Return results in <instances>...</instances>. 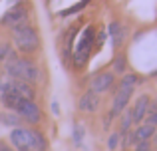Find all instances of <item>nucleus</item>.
I'll list each match as a JSON object with an SVG mask.
<instances>
[{
	"mask_svg": "<svg viewBox=\"0 0 157 151\" xmlns=\"http://www.w3.org/2000/svg\"><path fill=\"white\" fill-rule=\"evenodd\" d=\"M12 40H14V48L20 54H34L40 48V36L34 26L30 24H22L18 28H12Z\"/></svg>",
	"mask_w": 157,
	"mask_h": 151,
	"instance_id": "obj_2",
	"label": "nucleus"
},
{
	"mask_svg": "<svg viewBox=\"0 0 157 151\" xmlns=\"http://www.w3.org/2000/svg\"><path fill=\"white\" fill-rule=\"evenodd\" d=\"M107 34H109V38H111L113 48H121L123 40H125V26H123L121 22H117V20H113V22H109V26H107Z\"/></svg>",
	"mask_w": 157,
	"mask_h": 151,
	"instance_id": "obj_12",
	"label": "nucleus"
},
{
	"mask_svg": "<svg viewBox=\"0 0 157 151\" xmlns=\"http://www.w3.org/2000/svg\"><path fill=\"white\" fill-rule=\"evenodd\" d=\"M139 81L141 80L137 74H123V77L119 80V88H135Z\"/></svg>",
	"mask_w": 157,
	"mask_h": 151,
	"instance_id": "obj_17",
	"label": "nucleus"
},
{
	"mask_svg": "<svg viewBox=\"0 0 157 151\" xmlns=\"http://www.w3.org/2000/svg\"><path fill=\"white\" fill-rule=\"evenodd\" d=\"M92 46H96V30H94V26H86L82 30L80 40L72 48L74 50V66L76 68H84L88 64V58L92 54Z\"/></svg>",
	"mask_w": 157,
	"mask_h": 151,
	"instance_id": "obj_3",
	"label": "nucleus"
},
{
	"mask_svg": "<svg viewBox=\"0 0 157 151\" xmlns=\"http://www.w3.org/2000/svg\"><path fill=\"white\" fill-rule=\"evenodd\" d=\"M149 96L147 93H141V96L137 97V101L133 104V108H131V119H133V125H139L145 121V115H147V109H149Z\"/></svg>",
	"mask_w": 157,
	"mask_h": 151,
	"instance_id": "obj_9",
	"label": "nucleus"
},
{
	"mask_svg": "<svg viewBox=\"0 0 157 151\" xmlns=\"http://www.w3.org/2000/svg\"><path fill=\"white\" fill-rule=\"evenodd\" d=\"M125 68H127V62H125V58H115V62H113V72L115 74H125Z\"/></svg>",
	"mask_w": 157,
	"mask_h": 151,
	"instance_id": "obj_21",
	"label": "nucleus"
},
{
	"mask_svg": "<svg viewBox=\"0 0 157 151\" xmlns=\"http://www.w3.org/2000/svg\"><path fill=\"white\" fill-rule=\"evenodd\" d=\"M8 85L18 93L22 100H28V101H34L36 100V92H34V85L26 84V81H16V80H8Z\"/></svg>",
	"mask_w": 157,
	"mask_h": 151,
	"instance_id": "obj_11",
	"label": "nucleus"
},
{
	"mask_svg": "<svg viewBox=\"0 0 157 151\" xmlns=\"http://www.w3.org/2000/svg\"><path fill=\"white\" fill-rule=\"evenodd\" d=\"M90 2H92V0H82V2H78V4H74V6H70V8H66V10H62L60 16H72V14H76V12L84 10V8L88 6Z\"/></svg>",
	"mask_w": 157,
	"mask_h": 151,
	"instance_id": "obj_18",
	"label": "nucleus"
},
{
	"mask_svg": "<svg viewBox=\"0 0 157 151\" xmlns=\"http://www.w3.org/2000/svg\"><path fill=\"white\" fill-rule=\"evenodd\" d=\"M104 40H105V32H104V30H101V32H100V34H98V38H96V46H98V48H100V46H101V44H104Z\"/></svg>",
	"mask_w": 157,
	"mask_h": 151,
	"instance_id": "obj_25",
	"label": "nucleus"
},
{
	"mask_svg": "<svg viewBox=\"0 0 157 151\" xmlns=\"http://www.w3.org/2000/svg\"><path fill=\"white\" fill-rule=\"evenodd\" d=\"M0 74H2V70H0ZM0 80H2V77H0Z\"/></svg>",
	"mask_w": 157,
	"mask_h": 151,
	"instance_id": "obj_29",
	"label": "nucleus"
},
{
	"mask_svg": "<svg viewBox=\"0 0 157 151\" xmlns=\"http://www.w3.org/2000/svg\"><path fill=\"white\" fill-rule=\"evenodd\" d=\"M115 84V74L113 72H98L90 81V89L96 93H104L107 89H111Z\"/></svg>",
	"mask_w": 157,
	"mask_h": 151,
	"instance_id": "obj_7",
	"label": "nucleus"
},
{
	"mask_svg": "<svg viewBox=\"0 0 157 151\" xmlns=\"http://www.w3.org/2000/svg\"><path fill=\"white\" fill-rule=\"evenodd\" d=\"M4 89H6V81H4V80H0V97H2Z\"/></svg>",
	"mask_w": 157,
	"mask_h": 151,
	"instance_id": "obj_26",
	"label": "nucleus"
},
{
	"mask_svg": "<svg viewBox=\"0 0 157 151\" xmlns=\"http://www.w3.org/2000/svg\"><path fill=\"white\" fill-rule=\"evenodd\" d=\"M4 74L8 76V80L16 81H26V84L34 85L38 81H42V72L32 60L20 58L18 54H14L12 58H8L4 62Z\"/></svg>",
	"mask_w": 157,
	"mask_h": 151,
	"instance_id": "obj_1",
	"label": "nucleus"
},
{
	"mask_svg": "<svg viewBox=\"0 0 157 151\" xmlns=\"http://www.w3.org/2000/svg\"><path fill=\"white\" fill-rule=\"evenodd\" d=\"M82 139H84V125L76 123V127H74V143L82 145Z\"/></svg>",
	"mask_w": 157,
	"mask_h": 151,
	"instance_id": "obj_22",
	"label": "nucleus"
},
{
	"mask_svg": "<svg viewBox=\"0 0 157 151\" xmlns=\"http://www.w3.org/2000/svg\"><path fill=\"white\" fill-rule=\"evenodd\" d=\"M16 113L20 115V119H22V121H28L30 125H36V123H40V121H42V109L36 105V101L24 100L22 105L18 108V111H16Z\"/></svg>",
	"mask_w": 157,
	"mask_h": 151,
	"instance_id": "obj_6",
	"label": "nucleus"
},
{
	"mask_svg": "<svg viewBox=\"0 0 157 151\" xmlns=\"http://www.w3.org/2000/svg\"><path fill=\"white\" fill-rule=\"evenodd\" d=\"M155 149H157V135H155Z\"/></svg>",
	"mask_w": 157,
	"mask_h": 151,
	"instance_id": "obj_28",
	"label": "nucleus"
},
{
	"mask_svg": "<svg viewBox=\"0 0 157 151\" xmlns=\"http://www.w3.org/2000/svg\"><path fill=\"white\" fill-rule=\"evenodd\" d=\"M135 151H151V141H137Z\"/></svg>",
	"mask_w": 157,
	"mask_h": 151,
	"instance_id": "obj_24",
	"label": "nucleus"
},
{
	"mask_svg": "<svg viewBox=\"0 0 157 151\" xmlns=\"http://www.w3.org/2000/svg\"><path fill=\"white\" fill-rule=\"evenodd\" d=\"M119 141H121V133L119 131H115V133H109V137H107V149H117V145H119Z\"/></svg>",
	"mask_w": 157,
	"mask_h": 151,
	"instance_id": "obj_20",
	"label": "nucleus"
},
{
	"mask_svg": "<svg viewBox=\"0 0 157 151\" xmlns=\"http://www.w3.org/2000/svg\"><path fill=\"white\" fill-rule=\"evenodd\" d=\"M30 137H32V149L34 151H46L48 149V139L42 131L30 129Z\"/></svg>",
	"mask_w": 157,
	"mask_h": 151,
	"instance_id": "obj_14",
	"label": "nucleus"
},
{
	"mask_svg": "<svg viewBox=\"0 0 157 151\" xmlns=\"http://www.w3.org/2000/svg\"><path fill=\"white\" fill-rule=\"evenodd\" d=\"M16 52H14V48L10 46V44H0V62H6L8 58H12Z\"/></svg>",
	"mask_w": 157,
	"mask_h": 151,
	"instance_id": "obj_19",
	"label": "nucleus"
},
{
	"mask_svg": "<svg viewBox=\"0 0 157 151\" xmlns=\"http://www.w3.org/2000/svg\"><path fill=\"white\" fill-rule=\"evenodd\" d=\"M0 24L6 28H18L22 24H28V8L24 4H16L10 10H6V14L0 18Z\"/></svg>",
	"mask_w": 157,
	"mask_h": 151,
	"instance_id": "obj_4",
	"label": "nucleus"
},
{
	"mask_svg": "<svg viewBox=\"0 0 157 151\" xmlns=\"http://www.w3.org/2000/svg\"><path fill=\"white\" fill-rule=\"evenodd\" d=\"M100 104H101L100 93L88 89L86 93H82L80 104H78V105H80V111H84V113H94V111H98V109H100Z\"/></svg>",
	"mask_w": 157,
	"mask_h": 151,
	"instance_id": "obj_10",
	"label": "nucleus"
},
{
	"mask_svg": "<svg viewBox=\"0 0 157 151\" xmlns=\"http://www.w3.org/2000/svg\"><path fill=\"white\" fill-rule=\"evenodd\" d=\"M0 151H12V147H8L6 143H2V141H0Z\"/></svg>",
	"mask_w": 157,
	"mask_h": 151,
	"instance_id": "obj_27",
	"label": "nucleus"
},
{
	"mask_svg": "<svg viewBox=\"0 0 157 151\" xmlns=\"http://www.w3.org/2000/svg\"><path fill=\"white\" fill-rule=\"evenodd\" d=\"M10 143L14 145L18 151H30L32 149V137H30V129L24 127H14L10 131Z\"/></svg>",
	"mask_w": 157,
	"mask_h": 151,
	"instance_id": "obj_8",
	"label": "nucleus"
},
{
	"mask_svg": "<svg viewBox=\"0 0 157 151\" xmlns=\"http://www.w3.org/2000/svg\"><path fill=\"white\" fill-rule=\"evenodd\" d=\"M145 121H147L149 125H155V127H157V109H153V108H149V109H147Z\"/></svg>",
	"mask_w": 157,
	"mask_h": 151,
	"instance_id": "obj_23",
	"label": "nucleus"
},
{
	"mask_svg": "<svg viewBox=\"0 0 157 151\" xmlns=\"http://www.w3.org/2000/svg\"><path fill=\"white\" fill-rule=\"evenodd\" d=\"M20 115L18 113H14V111H10V113H0V123L2 125H20Z\"/></svg>",
	"mask_w": 157,
	"mask_h": 151,
	"instance_id": "obj_16",
	"label": "nucleus"
},
{
	"mask_svg": "<svg viewBox=\"0 0 157 151\" xmlns=\"http://www.w3.org/2000/svg\"><path fill=\"white\" fill-rule=\"evenodd\" d=\"M131 125H133V119H131V109H125V111L121 113V119H119V133L129 131Z\"/></svg>",
	"mask_w": 157,
	"mask_h": 151,
	"instance_id": "obj_15",
	"label": "nucleus"
},
{
	"mask_svg": "<svg viewBox=\"0 0 157 151\" xmlns=\"http://www.w3.org/2000/svg\"><path fill=\"white\" fill-rule=\"evenodd\" d=\"M155 125H149L147 121H143V123H139V125H135V129H133V133H135V139L137 141H149L151 137H155L157 133H155Z\"/></svg>",
	"mask_w": 157,
	"mask_h": 151,
	"instance_id": "obj_13",
	"label": "nucleus"
},
{
	"mask_svg": "<svg viewBox=\"0 0 157 151\" xmlns=\"http://www.w3.org/2000/svg\"><path fill=\"white\" fill-rule=\"evenodd\" d=\"M133 92H135V88H117V92L113 93V105H111V113H109L111 117H117L125 111Z\"/></svg>",
	"mask_w": 157,
	"mask_h": 151,
	"instance_id": "obj_5",
	"label": "nucleus"
}]
</instances>
